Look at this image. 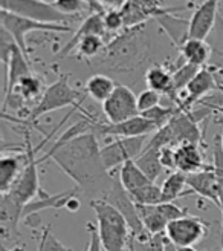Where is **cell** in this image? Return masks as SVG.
I'll return each mask as SVG.
<instances>
[{
  "mask_svg": "<svg viewBox=\"0 0 223 251\" xmlns=\"http://www.w3.org/2000/svg\"><path fill=\"white\" fill-rule=\"evenodd\" d=\"M46 159H52L90 202L104 201L118 181V176L104 167L98 136L92 132L57 141L40 162Z\"/></svg>",
  "mask_w": 223,
  "mask_h": 251,
  "instance_id": "1",
  "label": "cell"
},
{
  "mask_svg": "<svg viewBox=\"0 0 223 251\" xmlns=\"http://www.w3.org/2000/svg\"><path fill=\"white\" fill-rule=\"evenodd\" d=\"M152 51V39L147 34V23L134 28H126L112 37L104 51L95 61L113 72H129L141 68Z\"/></svg>",
  "mask_w": 223,
  "mask_h": 251,
  "instance_id": "2",
  "label": "cell"
},
{
  "mask_svg": "<svg viewBox=\"0 0 223 251\" xmlns=\"http://www.w3.org/2000/svg\"><path fill=\"white\" fill-rule=\"evenodd\" d=\"M90 207L95 211L98 233L104 251H124L132 239V231L122 213L107 201H93Z\"/></svg>",
  "mask_w": 223,
  "mask_h": 251,
  "instance_id": "3",
  "label": "cell"
},
{
  "mask_svg": "<svg viewBox=\"0 0 223 251\" xmlns=\"http://www.w3.org/2000/svg\"><path fill=\"white\" fill-rule=\"evenodd\" d=\"M81 98V94L73 89L69 83V75L67 74H60V77L47 87H45V92L42 95V98L29 112L26 118L23 120H17V118H9V117H3L5 120H11L12 123H20L23 126H29L35 124V121L42 118L43 115L49 114V112H54L58 109H65L69 106H75L78 107V101Z\"/></svg>",
  "mask_w": 223,
  "mask_h": 251,
  "instance_id": "4",
  "label": "cell"
},
{
  "mask_svg": "<svg viewBox=\"0 0 223 251\" xmlns=\"http://www.w3.org/2000/svg\"><path fill=\"white\" fill-rule=\"evenodd\" d=\"M2 9L35 22L65 25V26H70V22L80 19L63 14L52 2L49 3L46 0H2Z\"/></svg>",
  "mask_w": 223,
  "mask_h": 251,
  "instance_id": "5",
  "label": "cell"
},
{
  "mask_svg": "<svg viewBox=\"0 0 223 251\" xmlns=\"http://www.w3.org/2000/svg\"><path fill=\"white\" fill-rule=\"evenodd\" d=\"M26 127V126H24ZM24 152L28 155V161L26 166H24L23 172L20 173L19 179L16 181V184L12 185V188L8 192L12 198H16L20 204L26 205L28 202L34 198H37V195L40 193V184H39V162L40 159H37V150L39 147L32 146V140L28 127L24 129Z\"/></svg>",
  "mask_w": 223,
  "mask_h": 251,
  "instance_id": "6",
  "label": "cell"
},
{
  "mask_svg": "<svg viewBox=\"0 0 223 251\" xmlns=\"http://www.w3.org/2000/svg\"><path fill=\"white\" fill-rule=\"evenodd\" d=\"M0 17H2V28L6 29L11 37L14 39L17 46L20 48V51L24 54L29 60V48L26 43V37L29 32H37V31H45V32H69L72 31L70 26H65V25H51V23H42V22H35L26 17H22L17 14H12L9 11L2 9L0 12Z\"/></svg>",
  "mask_w": 223,
  "mask_h": 251,
  "instance_id": "7",
  "label": "cell"
},
{
  "mask_svg": "<svg viewBox=\"0 0 223 251\" xmlns=\"http://www.w3.org/2000/svg\"><path fill=\"white\" fill-rule=\"evenodd\" d=\"M147 136L136 138H115L104 147H101V158L107 172L113 173L116 169H121L126 162L134 161L147 146Z\"/></svg>",
  "mask_w": 223,
  "mask_h": 251,
  "instance_id": "8",
  "label": "cell"
},
{
  "mask_svg": "<svg viewBox=\"0 0 223 251\" xmlns=\"http://www.w3.org/2000/svg\"><path fill=\"white\" fill-rule=\"evenodd\" d=\"M103 114L107 118V123L118 124L141 115L138 109V97L130 87L118 84L106 101L103 103Z\"/></svg>",
  "mask_w": 223,
  "mask_h": 251,
  "instance_id": "9",
  "label": "cell"
},
{
  "mask_svg": "<svg viewBox=\"0 0 223 251\" xmlns=\"http://www.w3.org/2000/svg\"><path fill=\"white\" fill-rule=\"evenodd\" d=\"M138 213L145 231L150 236L165 234L170 222L187 216L185 210L176 205L175 202H162L157 205H138Z\"/></svg>",
  "mask_w": 223,
  "mask_h": 251,
  "instance_id": "10",
  "label": "cell"
},
{
  "mask_svg": "<svg viewBox=\"0 0 223 251\" xmlns=\"http://www.w3.org/2000/svg\"><path fill=\"white\" fill-rule=\"evenodd\" d=\"M92 124V133H95L98 138H136V136H148L150 133H155L157 130L156 126L144 118L142 115L122 121L118 124L112 123H101L90 118Z\"/></svg>",
  "mask_w": 223,
  "mask_h": 251,
  "instance_id": "11",
  "label": "cell"
},
{
  "mask_svg": "<svg viewBox=\"0 0 223 251\" xmlns=\"http://www.w3.org/2000/svg\"><path fill=\"white\" fill-rule=\"evenodd\" d=\"M104 201H107L109 204L116 207L122 213V216L126 218L127 222H129L132 236L134 237V239L142 241V242H147L148 239H150V234L145 231L144 224H142V221L139 218L138 205L134 204V201L132 199L130 193L121 185L119 178H118L115 187L112 188V192L109 193V196Z\"/></svg>",
  "mask_w": 223,
  "mask_h": 251,
  "instance_id": "12",
  "label": "cell"
},
{
  "mask_svg": "<svg viewBox=\"0 0 223 251\" xmlns=\"http://www.w3.org/2000/svg\"><path fill=\"white\" fill-rule=\"evenodd\" d=\"M208 231V224L197 216H183L168 224L165 236L176 247H193L199 244Z\"/></svg>",
  "mask_w": 223,
  "mask_h": 251,
  "instance_id": "13",
  "label": "cell"
},
{
  "mask_svg": "<svg viewBox=\"0 0 223 251\" xmlns=\"http://www.w3.org/2000/svg\"><path fill=\"white\" fill-rule=\"evenodd\" d=\"M23 204H20L16 198L9 193H2L0 196V237H2V247L19 242L20 231L19 224L23 221Z\"/></svg>",
  "mask_w": 223,
  "mask_h": 251,
  "instance_id": "14",
  "label": "cell"
},
{
  "mask_svg": "<svg viewBox=\"0 0 223 251\" xmlns=\"http://www.w3.org/2000/svg\"><path fill=\"white\" fill-rule=\"evenodd\" d=\"M219 2L220 0H203L196 8L188 22L187 39L206 40L213 32L219 17Z\"/></svg>",
  "mask_w": 223,
  "mask_h": 251,
  "instance_id": "15",
  "label": "cell"
},
{
  "mask_svg": "<svg viewBox=\"0 0 223 251\" xmlns=\"http://www.w3.org/2000/svg\"><path fill=\"white\" fill-rule=\"evenodd\" d=\"M80 190L75 188H69L66 192H61L57 195H49L46 193L43 188L40 190V193L37 195V198H34L31 202H28L23 207V221L26 224H32V221L39 219V213L47 208H67L69 202L73 198H78Z\"/></svg>",
  "mask_w": 223,
  "mask_h": 251,
  "instance_id": "16",
  "label": "cell"
},
{
  "mask_svg": "<svg viewBox=\"0 0 223 251\" xmlns=\"http://www.w3.org/2000/svg\"><path fill=\"white\" fill-rule=\"evenodd\" d=\"M187 185L193 193L208 199L209 202L219 207V176L213 166L187 175Z\"/></svg>",
  "mask_w": 223,
  "mask_h": 251,
  "instance_id": "17",
  "label": "cell"
},
{
  "mask_svg": "<svg viewBox=\"0 0 223 251\" xmlns=\"http://www.w3.org/2000/svg\"><path fill=\"white\" fill-rule=\"evenodd\" d=\"M103 14H104V12H92V14H89L88 17H86V19L81 22L80 28H78L75 32H73V37L65 45V48L61 49L60 54H58L57 57L61 58V57H66L67 54H70V52L73 51V49H75L77 43L83 39L84 35H90V34L101 35V37H104V39L107 40V43H109L110 39H109V34H107L106 26H104Z\"/></svg>",
  "mask_w": 223,
  "mask_h": 251,
  "instance_id": "18",
  "label": "cell"
},
{
  "mask_svg": "<svg viewBox=\"0 0 223 251\" xmlns=\"http://www.w3.org/2000/svg\"><path fill=\"white\" fill-rule=\"evenodd\" d=\"M175 161L176 170L185 175H191L206 169L202 150L199 144L194 143H182L178 147H175Z\"/></svg>",
  "mask_w": 223,
  "mask_h": 251,
  "instance_id": "19",
  "label": "cell"
},
{
  "mask_svg": "<svg viewBox=\"0 0 223 251\" xmlns=\"http://www.w3.org/2000/svg\"><path fill=\"white\" fill-rule=\"evenodd\" d=\"M26 152L17 155H3L0 158V192L8 193L11 190L26 166Z\"/></svg>",
  "mask_w": 223,
  "mask_h": 251,
  "instance_id": "20",
  "label": "cell"
},
{
  "mask_svg": "<svg viewBox=\"0 0 223 251\" xmlns=\"http://www.w3.org/2000/svg\"><path fill=\"white\" fill-rule=\"evenodd\" d=\"M29 74H32L31 66H29V60L24 57V54L20 51V48L16 45L14 49H12L9 65L5 69V97H8L12 91H14L17 83Z\"/></svg>",
  "mask_w": 223,
  "mask_h": 251,
  "instance_id": "21",
  "label": "cell"
},
{
  "mask_svg": "<svg viewBox=\"0 0 223 251\" xmlns=\"http://www.w3.org/2000/svg\"><path fill=\"white\" fill-rule=\"evenodd\" d=\"M179 51L183 63H190L197 68H205L213 54V49L206 40L197 39H187L179 46Z\"/></svg>",
  "mask_w": 223,
  "mask_h": 251,
  "instance_id": "22",
  "label": "cell"
},
{
  "mask_svg": "<svg viewBox=\"0 0 223 251\" xmlns=\"http://www.w3.org/2000/svg\"><path fill=\"white\" fill-rule=\"evenodd\" d=\"M145 83L148 89L160 95H168L173 100V71L162 65H152L145 71Z\"/></svg>",
  "mask_w": 223,
  "mask_h": 251,
  "instance_id": "23",
  "label": "cell"
},
{
  "mask_svg": "<svg viewBox=\"0 0 223 251\" xmlns=\"http://www.w3.org/2000/svg\"><path fill=\"white\" fill-rule=\"evenodd\" d=\"M160 188H162L164 202H175V201L180 199L182 196L193 193L187 185V175L179 170L171 172L164 179Z\"/></svg>",
  "mask_w": 223,
  "mask_h": 251,
  "instance_id": "24",
  "label": "cell"
},
{
  "mask_svg": "<svg viewBox=\"0 0 223 251\" xmlns=\"http://www.w3.org/2000/svg\"><path fill=\"white\" fill-rule=\"evenodd\" d=\"M119 182L121 185L126 188L129 193H133L136 190H139V188L152 184L153 181H150L147 178V175L138 167L134 161H129L126 162L121 169H119Z\"/></svg>",
  "mask_w": 223,
  "mask_h": 251,
  "instance_id": "25",
  "label": "cell"
},
{
  "mask_svg": "<svg viewBox=\"0 0 223 251\" xmlns=\"http://www.w3.org/2000/svg\"><path fill=\"white\" fill-rule=\"evenodd\" d=\"M160 149L153 147V146H145L144 152L134 159V162L138 164V167L147 175V178L156 182V179L162 175L164 166L160 164Z\"/></svg>",
  "mask_w": 223,
  "mask_h": 251,
  "instance_id": "26",
  "label": "cell"
},
{
  "mask_svg": "<svg viewBox=\"0 0 223 251\" xmlns=\"http://www.w3.org/2000/svg\"><path fill=\"white\" fill-rule=\"evenodd\" d=\"M116 83L106 74H95L86 83V94L98 103H104L106 100L116 89Z\"/></svg>",
  "mask_w": 223,
  "mask_h": 251,
  "instance_id": "27",
  "label": "cell"
},
{
  "mask_svg": "<svg viewBox=\"0 0 223 251\" xmlns=\"http://www.w3.org/2000/svg\"><path fill=\"white\" fill-rule=\"evenodd\" d=\"M107 46V40L101 35H84L83 39L77 43L75 51L78 58H86V60H95L100 57L104 48Z\"/></svg>",
  "mask_w": 223,
  "mask_h": 251,
  "instance_id": "28",
  "label": "cell"
},
{
  "mask_svg": "<svg viewBox=\"0 0 223 251\" xmlns=\"http://www.w3.org/2000/svg\"><path fill=\"white\" fill-rule=\"evenodd\" d=\"M130 196L134 201V204H138V205H157L164 202L162 188L156 182H152L139 188V190L130 193Z\"/></svg>",
  "mask_w": 223,
  "mask_h": 251,
  "instance_id": "29",
  "label": "cell"
},
{
  "mask_svg": "<svg viewBox=\"0 0 223 251\" xmlns=\"http://www.w3.org/2000/svg\"><path fill=\"white\" fill-rule=\"evenodd\" d=\"M179 110L180 109L178 106H164V104H159V106H156V107H153L150 110L144 112V114H141V115L144 118H147V120H150L156 126V127H157V130H159L160 127L167 126Z\"/></svg>",
  "mask_w": 223,
  "mask_h": 251,
  "instance_id": "30",
  "label": "cell"
},
{
  "mask_svg": "<svg viewBox=\"0 0 223 251\" xmlns=\"http://www.w3.org/2000/svg\"><path fill=\"white\" fill-rule=\"evenodd\" d=\"M52 3L63 14L72 17H80L86 9H90L89 3L86 0H54Z\"/></svg>",
  "mask_w": 223,
  "mask_h": 251,
  "instance_id": "31",
  "label": "cell"
},
{
  "mask_svg": "<svg viewBox=\"0 0 223 251\" xmlns=\"http://www.w3.org/2000/svg\"><path fill=\"white\" fill-rule=\"evenodd\" d=\"M103 20H104V26L109 35H118L119 32H122L126 29L124 26V19L119 9H107L103 14Z\"/></svg>",
  "mask_w": 223,
  "mask_h": 251,
  "instance_id": "32",
  "label": "cell"
},
{
  "mask_svg": "<svg viewBox=\"0 0 223 251\" xmlns=\"http://www.w3.org/2000/svg\"><path fill=\"white\" fill-rule=\"evenodd\" d=\"M39 251H72L67 247H65L61 244L57 237L52 234L51 227H45L43 233H42V239H40V245H39Z\"/></svg>",
  "mask_w": 223,
  "mask_h": 251,
  "instance_id": "33",
  "label": "cell"
},
{
  "mask_svg": "<svg viewBox=\"0 0 223 251\" xmlns=\"http://www.w3.org/2000/svg\"><path fill=\"white\" fill-rule=\"evenodd\" d=\"M206 42L209 46H211L213 52L223 58V17L220 14L217 17V22H216V26H214L213 32L209 34Z\"/></svg>",
  "mask_w": 223,
  "mask_h": 251,
  "instance_id": "34",
  "label": "cell"
},
{
  "mask_svg": "<svg viewBox=\"0 0 223 251\" xmlns=\"http://www.w3.org/2000/svg\"><path fill=\"white\" fill-rule=\"evenodd\" d=\"M160 97H162V95H160L159 92L148 89V87L145 91H142L138 95V109H139L141 114H144V112L159 106L160 104Z\"/></svg>",
  "mask_w": 223,
  "mask_h": 251,
  "instance_id": "35",
  "label": "cell"
},
{
  "mask_svg": "<svg viewBox=\"0 0 223 251\" xmlns=\"http://www.w3.org/2000/svg\"><path fill=\"white\" fill-rule=\"evenodd\" d=\"M160 164L164 166L165 170L176 172V161H175V147H162L160 149Z\"/></svg>",
  "mask_w": 223,
  "mask_h": 251,
  "instance_id": "36",
  "label": "cell"
},
{
  "mask_svg": "<svg viewBox=\"0 0 223 251\" xmlns=\"http://www.w3.org/2000/svg\"><path fill=\"white\" fill-rule=\"evenodd\" d=\"M86 228L89 231V245H88V251H103V244L100 239V233H98V227L93 225L92 222H89L86 225Z\"/></svg>",
  "mask_w": 223,
  "mask_h": 251,
  "instance_id": "37",
  "label": "cell"
},
{
  "mask_svg": "<svg viewBox=\"0 0 223 251\" xmlns=\"http://www.w3.org/2000/svg\"><path fill=\"white\" fill-rule=\"evenodd\" d=\"M201 106H205L208 109H216V107H223V92H216L213 95L206 97L205 100L199 103Z\"/></svg>",
  "mask_w": 223,
  "mask_h": 251,
  "instance_id": "38",
  "label": "cell"
},
{
  "mask_svg": "<svg viewBox=\"0 0 223 251\" xmlns=\"http://www.w3.org/2000/svg\"><path fill=\"white\" fill-rule=\"evenodd\" d=\"M217 173V172H216ZM219 210L222 213V227H220V237H223V175H219Z\"/></svg>",
  "mask_w": 223,
  "mask_h": 251,
  "instance_id": "39",
  "label": "cell"
},
{
  "mask_svg": "<svg viewBox=\"0 0 223 251\" xmlns=\"http://www.w3.org/2000/svg\"><path fill=\"white\" fill-rule=\"evenodd\" d=\"M86 2L89 3L92 12H104V8H103L101 5H98V3H96V0H86Z\"/></svg>",
  "mask_w": 223,
  "mask_h": 251,
  "instance_id": "40",
  "label": "cell"
},
{
  "mask_svg": "<svg viewBox=\"0 0 223 251\" xmlns=\"http://www.w3.org/2000/svg\"><path fill=\"white\" fill-rule=\"evenodd\" d=\"M165 251H178V247H176L175 244H173V242L168 239V237L165 239Z\"/></svg>",
  "mask_w": 223,
  "mask_h": 251,
  "instance_id": "41",
  "label": "cell"
},
{
  "mask_svg": "<svg viewBox=\"0 0 223 251\" xmlns=\"http://www.w3.org/2000/svg\"><path fill=\"white\" fill-rule=\"evenodd\" d=\"M178 251H196L193 247H178Z\"/></svg>",
  "mask_w": 223,
  "mask_h": 251,
  "instance_id": "42",
  "label": "cell"
},
{
  "mask_svg": "<svg viewBox=\"0 0 223 251\" xmlns=\"http://www.w3.org/2000/svg\"><path fill=\"white\" fill-rule=\"evenodd\" d=\"M213 112H219V114L223 117V107H216V109H211Z\"/></svg>",
  "mask_w": 223,
  "mask_h": 251,
  "instance_id": "43",
  "label": "cell"
},
{
  "mask_svg": "<svg viewBox=\"0 0 223 251\" xmlns=\"http://www.w3.org/2000/svg\"><path fill=\"white\" fill-rule=\"evenodd\" d=\"M2 251H14L12 248H6V247H2Z\"/></svg>",
  "mask_w": 223,
  "mask_h": 251,
  "instance_id": "44",
  "label": "cell"
},
{
  "mask_svg": "<svg viewBox=\"0 0 223 251\" xmlns=\"http://www.w3.org/2000/svg\"><path fill=\"white\" fill-rule=\"evenodd\" d=\"M220 141H222V150H223V132H222V136H220Z\"/></svg>",
  "mask_w": 223,
  "mask_h": 251,
  "instance_id": "45",
  "label": "cell"
},
{
  "mask_svg": "<svg viewBox=\"0 0 223 251\" xmlns=\"http://www.w3.org/2000/svg\"><path fill=\"white\" fill-rule=\"evenodd\" d=\"M220 245H222V251H223V237H220Z\"/></svg>",
  "mask_w": 223,
  "mask_h": 251,
  "instance_id": "46",
  "label": "cell"
},
{
  "mask_svg": "<svg viewBox=\"0 0 223 251\" xmlns=\"http://www.w3.org/2000/svg\"><path fill=\"white\" fill-rule=\"evenodd\" d=\"M214 170H216V169H214ZM216 172H217L219 175H223V170H216Z\"/></svg>",
  "mask_w": 223,
  "mask_h": 251,
  "instance_id": "47",
  "label": "cell"
},
{
  "mask_svg": "<svg viewBox=\"0 0 223 251\" xmlns=\"http://www.w3.org/2000/svg\"><path fill=\"white\" fill-rule=\"evenodd\" d=\"M159 2H160V3H164V0H159Z\"/></svg>",
  "mask_w": 223,
  "mask_h": 251,
  "instance_id": "48",
  "label": "cell"
},
{
  "mask_svg": "<svg viewBox=\"0 0 223 251\" xmlns=\"http://www.w3.org/2000/svg\"><path fill=\"white\" fill-rule=\"evenodd\" d=\"M136 2H141V0H136Z\"/></svg>",
  "mask_w": 223,
  "mask_h": 251,
  "instance_id": "49",
  "label": "cell"
}]
</instances>
